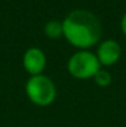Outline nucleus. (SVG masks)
Instances as JSON below:
<instances>
[{"mask_svg":"<svg viewBox=\"0 0 126 127\" xmlns=\"http://www.w3.org/2000/svg\"><path fill=\"white\" fill-rule=\"evenodd\" d=\"M96 57L100 65L110 67L115 64L121 57V47L114 40H105L98 46Z\"/></svg>","mask_w":126,"mask_h":127,"instance_id":"39448f33","label":"nucleus"},{"mask_svg":"<svg viewBox=\"0 0 126 127\" xmlns=\"http://www.w3.org/2000/svg\"><path fill=\"white\" fill-rule=\"evenodd\" d=\"M46 54L43 53L41 48L37 47H31L29 49H26V52L24 53L22 57V64L25 70L31 74V77L34 75H40L46 68Z\"/></svg>","mask_w":126,"mask_h":127,"instance_id":"20e7f679","label":"nucleus"},{"mask_svg":"<svg viewBox=\"0 0 126 127\" xmlns=\"http://www.w3.org/2000/svg\"><path fill=\"white\" fill-rule=\"evenodd\" d=\"M62 24L63 36L77 48L86 49L100 40L101 24L91 11L84 9L73 10L66 16Z\"/></svg>","mask_w":126,"mask_h":127,"instance_id":"f257e3e1","label":"nucleus"},{"mask_svg":"<svg viewBox=\"0 0 126 127\" xmlns=\"http://www.w3.org/2000/svg\"><path fill=\"white\" fill-rule=\"evenodd\" d=\"M44 35L49 38H58L63 36V24L59 20H49L44 25Z\"/></svg>","mask_w":126,"mask_h":127,"instance_id":"423d86ee","label":"nucleus"},{"mask_svg":"<svg viewBox=\"0 0 126 127\" xmlns=\"http://www.w3.org/2000/svg\"><path fill=\"white\" fill-rule=\"evenodd\" d=\"M93 79H94V82H95L96 85L104 88V86L110 85V83H111V74H110L109 72L104 70V69H100V70L95 74V77H94Z\"/></svg>","mask_w":126,"mask_h":127,"instance_id":"0eeeda50","label":"nucleus"},{"mask_svg":"<svg viewBox=\"0 0 126 127\" xmlns=\"http://www.w3.org/2000/svg\"><path fill=\"white\" fill-rule=\"evenodd\" d=\"M25 90L31 102L37 106L51 105L57 95L54 83L52 82L51 78L43 74L31 77L26 83Z\"/></svg>","mask_w":126,"mask_h":127,"instance_id":"f03ea898","label":"nucleus"},{"mask_svg":"<svg viewBox=\"0 0 126 127\" xmlns=\"http://www.w3.org/2000/svg\"><path fill=\"white\" fill-rule=\"evenodd\" d=\"M100 67L101 65L98 61L96 54L86 49H82L74 53L67 63L69 74L77 79L94 78L95 74L101 69Z\"/></svg>","mask_w":126,"mask_h":127,"instance_id":"7ed1b4c3","label":"nucleus"},{"mask_svg":"<svg viewBox=\"0 0 126 127\" xmlns=\"http://www.w3.org/2000/svg\"><path fill=\"white\" fill-rule=\"evenodd\" d=\"M121 31H123V33L126 36V12L124 14V16H123V19H121Z\"/></svg>","mask_w":126,"mask_h":127,"instance_id":"6e6552de","label":"nucleus"}]
</instances>
